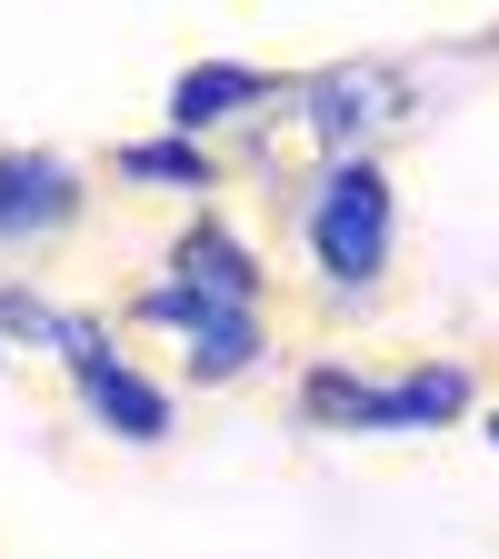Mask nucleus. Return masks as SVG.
I'll list each match as a JSON object with an SVG mask.
<instances>
[{"instance_id": "nucleus-1", "label": "nucleus", "mask_w": 499, "mask_h": 559, "mask_svg": "<svg viewBox=\"0 0 499 559\" xmlns=\"http://www.w3.org/2000/svg\"><path fill=\"white\" fill-rule=\"evenodd\" d=\"M300 250L320 270V290L340 300H370L390 280V250H400V200H390V170L380 160H320L310 200H300Z\"/></svg>"}, {"instance_id": "nucleus-2", "label": "nucleus", "mask_w": 499, "mask_h": 559, "mask_svg": "<svg viewBox=\"0 0 499 559\" xmlns=\"http://www.w3.org/2000/svg\"><path fill=\"white\" fill-rule=\"evenodd\" d=\"M460 409H470V370L460 360H409L390 380L320 360L300 380V419L310 430H440V419H460Z\"/></svg>"}, {"instance_id": "nucleus-3", "label": "nucleus", "mask_w": 499, "mask_h": 559, "mask_svg": "<svg viewBox=\"0 0 499 559\" xmlns=\"http://www.w3.org/2000/svg\"><path fill=\"white\" fill-rule=\"evenodd\" d=\"M130 320H140V330H170V340L190 349V380H240V370H260V349H270V340H260V310H221V300L180 290L170 270L130 290Z\"/></svg>"}, {"instance_id": "nucleus-4", "label": "nucleus", "mask_w": 499, "mask_h": 559, "mask_svg": "<svg viewBox=\"0 0 499 559\" xmlns=\"http://www.w3.org/2000/svg\"><path fill=\"white\" fill-rule=\"evenodd\" d=\"M300 120H310V140L330 160H370V130H390L400 110H409V81L390 60H340V70H320V81H300Z\"/></svg>"}, {"instance_id": "nucleus-5", "label": "nucleus", "mask_w": 499, "mask_h": 559, "mask_svg": "<svg viewBox=\"0 0 499 559\" xmlns=\"http://www.w3.org/2000/svg\"><path fill=\"white\" fill-rule=\"evenodd\" d=\"M81 210H91V190L60 151H0V250H40Z\"/></svg>"}, {"instance_id": "nucleus-6", "label": "nucleus", "mask_w": 499, "mask_h": 559, "mask_svg": "<svg viewBox=\"0 0 499 559\" xmlns=\"http://www.w3.org/2000/svg\"><path fill=\"white\" fill-rule=\"evenodd\" d=\"M70 390H81V409L100 419L110 440H130V450H161V440H170V390H161L151 370H130V360H120V340L100 349V360L70 370Z\"/></svg>"}, {"instance_id": "nucleus-7", "label": "nucleus", "mask_w": 499, "mask_h": 559, "mask_svg": "<svg viewBox=\"0 0 499 559\" xmlns=\"http://www.w3.org/2000/svg\"><path fill=\"white\" fill-rule=\"evenodd\" d=\"M170 280H180V290H200V300H221V310H260V300H270V270H260V250H250L230 221H190V230L170 240Z\"/></svg>"}, {"instance_id": "nucleus-8", "label": "nucleus", "mask_w": 499, "mask_h": 559, "mask_svg": "<svg viewBox=\"0 0 499 559\" xmlns=\"http://www.w3.org/2000/svg\"><path fill=\"white\" fill-rule=\"evenodd\" d=\"M270 100H280L270 70H250V60H190L180 81H170V130L200 140V130H230V120L270 110Z\"/></svg>"}, {"instance_id": "nucleus-9", "label": "nucleus", "mask_w": 499, "mask_h": 559, "mask_svg": "<svg viewBox=\"0 0 499 559\" xmlns=\"http://www.w3.org/2000/svg\"><path fill=\"white\" fill-rule=\"evenodd\" d=\"M110 170L140 180V190H190V200H200V190H221V160H210L200 140H180V130H170V140H120Z\"/></svg>"}, {"instance_id": "nucleus-10", "label": "nucleus", "mask_w": 499, "mask_h": 559, "mask_svg": "<svg viewBox=\"0 0 499 559\" xmlns=\"http://www.w3.org/2000/svg\"><path fill=\"white\" fill-rule=\"evenodd\" d=\"M489 450H499V409H489Z\"/></svg>"}, {"instance_id": "nucleus-11", "label": "nucleus", "mask_w": 499, "mask_h": 559, "mask_svg": "<svg viewBox=\"0 0 499 559\" xmlns=\"http://www.w3.org/2000/svg\"><path fill=\"white\" fill-rule=\"evenodd\" d=\"M0 349H11V340H0Z\"/></svg>"}]
</instances>
